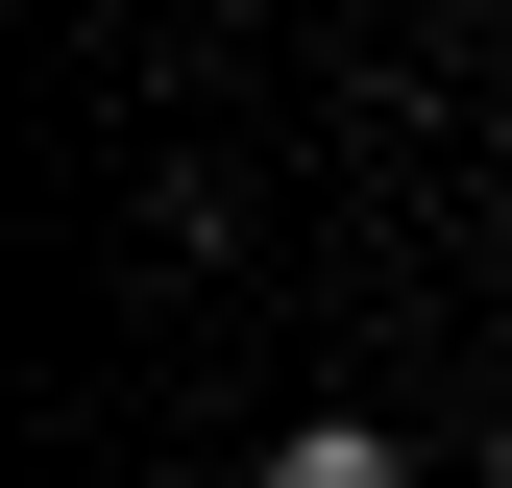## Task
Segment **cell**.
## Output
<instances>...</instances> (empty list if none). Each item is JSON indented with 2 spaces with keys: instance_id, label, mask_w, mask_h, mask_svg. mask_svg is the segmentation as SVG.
I'll return each mask as SVG.
<instances>
[{
  "instance_id": "cell-2",
  "label": "cell",
  "mask_w": 512,
  "mask_h": 488,
  "mask_svg": "<svg viewBox=\"0 0 512 488\" xmlns=\"http://www.w3.org/2000/svg\"><path fill=\"white\" fill-rule=\"evenodd\" d=\"M488 488H512V440H488Z\"/></svg>"
},
{
  "instance_id": "cell-1",
  "label": "cell",
  "mask_w": 512,
  "mask_h": 488,
  "mask_svg": "<svg viewBox=\"0 0 512 488\" xmlns=\"http://www.w3.org/2000/svg\"><path fill=\"white\" fill-rule=\"evenodd\" d=\"M244 488H415V440H366V415H293V440L244 464Z\"/></svg>"
}]
</instances>
